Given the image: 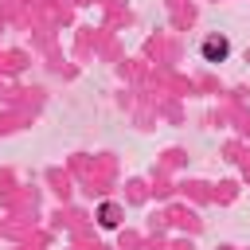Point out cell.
Returning <instances> with one entry per match:
<instances>
[{
    "mask_svg": "<svg viewBox=\"0 0 250 250\" xmlns=\"http://www.w3.org/2000/svg\"><path fill=\"white\" fill-rule=\"evenodd\" d=\"M203 59L207 62H227L230 59V39L227 35H207L203 39Z\"/></svg>",
    "mask_w": 250,
    "mask_h": 250,
    "instance_id": "cell-1",
    "label": "cell"
}]
</instances>
